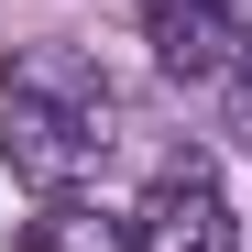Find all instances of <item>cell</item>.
<instances>
[{
    "label": "cell",
    "instance_id": "obj_5",
    "mask_svg": "<svg viewBox=\"0 0 252 252\" xmlns=\"http://www.w3.org/2000/svg\"><path fill=\"white\" fill-rule=\"evenodd\" d=\"M230 132H241V143H252V66H241V77H230Z\"/></svg>",
    "mask_w": 252,
    "mask_h": 252
},
{
    "label": "cell",
    "instance_id": "obj_1",
    "mask_svg": "<svg viewBox=\"0 0 252 252\" xmlns=\"http://www.w3.org/2000/svg\"><path fill=\"white\" fill-rule=\"evenodd\" d=\"M110 132H121V99H110V77L77 44H22L11 66H0V143H11V176L22 187L77 197L99 176Z\"/></svg>",
    "mask_w": 252,
    "mask_h": 252
},
{
    "label": "cell",
    "instance_id": "obj_4",
    "mask_svg": "<svg viewBox=\"0 0 252 252\" xmlns=\"http://www.w3.org/2000/svg\"><path fill=\"white\" fill-rule=\"evenodd\" d=\"M22 252H143V230L110 220V208H88V197H44V220H33Z\"/></svg>",
    "mask_w": 252,
    "mask_h": 252
},
{
    "label": "cell",
    "instance_id": "obj_2",
    "mask_svg": "<svg viewBox=\"0 0 252 252\" xmlns=\"http://www.w3.org/2000/svg\"><path fill=\"white\" fill-rule=\"evenodd\" d=\"M132 230H143V252H241L230 187H220V164H208V154H164V164H154Z\"/></svg>",
    "mask_w": 252,
    "mask_h": 252
},
{
    "label": "cell",
    "instance_id": "obj_3",
    "mask_svg": "<svg viewBox=\"0 0 252 252\" xmlns=\"http://www.w3.org/2000/svg\"><path fill=\"white\" fill-rule=\"evenodd\" d=\"M143 44L176 88H208V77L252 66V11L241 0H143Z\"/></svg>",
    "mask_w": 252,
    "mask_h": 252
}]
</instances>
